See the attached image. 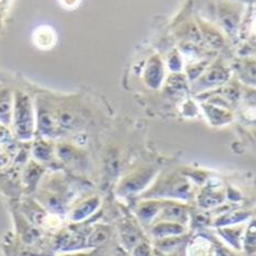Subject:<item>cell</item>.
<instances>
[{"label": "cell", "mask_w": 256, "mask_h": 256, "mask_svg": "<svg viewBox=\"0 0 256 256\" xmlns=\"http://www.w3.org/2000/svg\"><path fill=\"white\" fill-rule=\"evenodd\" d=\"M164 212H167V216L170 220H179L182 218L184 219L186 215V212L180 206H169Z\"/></svg>", "instance_id": "cell-2"}, {"label": "cell", "mask_w": 256, "mask_h": 256, "mask_svg": "<svg viewBox=\"0 0 256 256\" xmlns=\"http://www.w3.org/2000/svg\"><path fill=\"white\" fill-rule=\"evenodd\" d=\"M35 40L40 47L42 48L50 47L52 44V40H54L52 31L48 28H42L38 30V33H36Z\"/></svg>", "instance_id": "cell-1"}, {"label": "cell", "mask_w": 256, "mask_h": 256, "mask_svg": "<svg viewBox=\"0 0 256 256\" xmlns=\"http://www.w3.org/2000/svg\"><path fill=\"white\" fill-rule=\"evenodd\" d=\"M148 248L150 246H148V244H140L136 248L134 254H136V256H152V253Z\"/></svg>", "instance_id": "cell-3"}, {"label": "cell", "mask_w": 256, "mask_h": 256, "mask_svg": "<svg viewBox=\"0 0 256 256\" xmlns=\"http://www.w3.org/2000/svg\"><path fill=\"white\" fill-rule=\"evenodd\" d=\"M129 238H130V232L128 234V236H124V240H129ZM131 238H132V239H138V236H136V234H134V232L131 234Z\"/></svg>", "instance_id": "cell-4"}]
</instances>
